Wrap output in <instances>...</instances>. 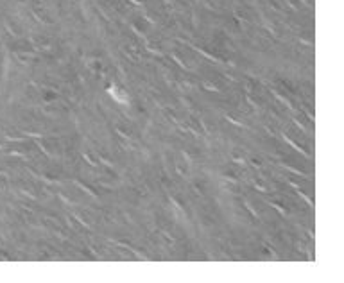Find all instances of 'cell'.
Here are the masks:
<instances>
[{"label":"cell","mask_w":344,"mask_h":283,"mask_svg":"<svg viewBox=\"0 0 344 283\" xmlns=\"http://www.w3.org/2000/svg\"><path fill=\"white\" fill-rule=\"evenodd\" d=\"M283 140H285V142H287V143H289V145H290V147L294 149V150H297V152H301V154H303V156H310V154H308V152H307V150L303 149V147H299V145H297V143H296L294 140H290L289 136H285V135H283Z\"/></svg>","instance_id":"1"},{"label":"cell","mask_w":344,"mask_h":283,"mask_svg":"<svg viewBox=\"0 0 344 283\" xmlns=\"http://www.w3.org/2000/svg\"><path fill=\"white\" fill-rule=\"evenodd\" d=\"M75 185H77V186H79V188H81V190H83V192H86V193H88V195H91V197H97V193H95V192H93V190H91V188H90V186H86V185H83V183H81V181H75Z\"/></svg>","instance_id":"2"},{"label":"cell","mask_w":344,"mask_h":283,"mask_svg":"<svg viewBox=\"0 0 344 283\" xmlns=\"http://www.w3.org/2000/svg\"><path fill=\"white\" fill-rule=\"evenodd\" d=\"M265 203H267V204H269V206H272V208H274V210H278V211H280V213H282V215H287V211H285V210H283V208H282V206H280V204H276V203H269V201H265Z\"/></svg>","instance_id":"3"},{"label":"cell","mask_w":344,"mask_h":283,"mask_svg":"<svg viewBox=\"0 0 344 283\" xmlns=\"http://www.w3.org/2000/svg\"><path fill=\"white\" fill-rule=\"evenodd\" d=\"M99 161H102V163H104L106 167H109V168H115V167H113V163H111L109 160H106V158H102V156H99Z\"/></svg>","instance_id":"4"},{"label":"cell","mask_w":344,"mask_h":283,"mask_svg":"<svg viewBox=\"0 0 344 283\" xmlns=\"http://www.w3.org/2000/svg\"><path fill=\"white\" fill-rule=\"evenodd\" d=\"M59 199H61V201H63L65 204H68V206H74V201H70V199H66V197H65V195H59Z\"/></svg>","instance_id":"5"},{"label":"cell","mask_w":344,"mask_h":283,"mask_svg":"<svg viewBox=\"0 0 344 283\" xmlns=\"http://www.w3.org/2000/svg\"><path fill=\"white\" fill-rule=\"evenodd\" d=\"M74 219H75V221H77V222H81V224H83V226H84V228H88V229H90V226H88V222H84V221H83V219H81V217H79V215H74Z\"/></svg>","instance_id":"6"},{"label":"cell","mask_w":344,"mask_h":283,"mask_svg":"<svg viewBox=\"0 0 344 283\" xmlns=\"http://www.w3.org/2000/svg\"><path fill=\"white\" fill-rule=\"evenodd\" d=\"M203 86H204V88H208L210 92H219V88H217V86H212V84H206V82H204Z\"/></svg>","instance_id":"7"},{"label":"cell","mask_w":344,"mask_h":283,"mask_svg":"<svg viewBox=\"0 0 344 283\" xmlns=\"http://www.w3.org/2000/svg\"><path fill=\"white\" fill-rule=\"evenodd\" d=\"M231 160H233L235 163H238V165H246V163H247V161H246V160H242V158H231Z\"/></svg>","instance_id":"8"},{"label":"cell","mask_w":344,"mask_h":283,"mask_svg":"<svg viewBox=\"0 0 344 283\" xmlns=\"http://www.w3.org/2000/svg\"><path fill=\"white\" fill-rule=\"evenodd\" d=\"M117 133H118V135H120L122 138H126V140H129V136H127V135H126V133L122 131V129H117Z\"/></svg>","instance_id":"9"}]
</instances>
